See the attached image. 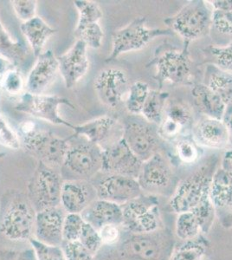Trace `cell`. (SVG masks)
Wrapping results in <instances>:
<instances>
[{"label":"cell","mask_w":232,"mask_h":260,"mask_svg":"<svg viewBox=\"0 0 232 260\" xmlns=\"http://www.w3.org/2000/svg\"><path fill=\"white\" fill-rule=\"evenodd\" d=\"M150 90L149 85L141 81L130 85L129 90L124 102L126 110L132 115H141Z\"/></svg>","instance_id":"29"},{"label":"cell","mask_w":232,"mask_h":260,"mask_svg":"<svg viewBox=\"0 0 232 260\" xmlns=\"http://www.w3.org/2000/svg\"><path fill=\"white\" fill-rule=\"evenodd\" d=\"M78 240L94 256L103 245L98 230L86 221Z\"/></svg>","instance_id":"38"},{"label":"cell","mask_w":232,"mask_h":260,"mask_svg":"<svg viewBox=\"0 0 232 260\" xmlns=\"http://www.w3.org/2000/svg\"><path fill=\"white\" fill-rule=\"evenodd\" d=\"M82 215L86 222L96 228L97 230L103 225H121L123 224L121 206L100 199L93 201Z\"/></svg>","instance_id":"21"},{"label":"cell","mask_w":232,"mask_h":260,"mask_svg":"<svg viewBox=\"0 0 232 260\" xmlns=\"http://www.w3.org/2000/svg\"><path fill=\"white\" fill-rule=\"evenodd\" d=\"M172 33L170 29L147 27L145 17L135 18L126 26L113 33L111 53L107 57L106 62H112L122 54L141 50L156 38Z\"/></svg>","instance_id":"1"},{"label":"cell","mask_w":232,"mask_h":260,"mask_svg":"<svg viewBox=\"0 0 232 260\" xmlns=\"http://www.w3.org/2000/svg\"><path fill=\"white\" fill-rule=\"evenodd\" d=\"M11 4L15 14L23 23L37 17L38 2L36 0H13Z\"/></svg>","instance_id":"43"},{"label":"cell","mask_w":232,"mask_h":260,"mask_svg":"<svg viewBox=\"0 0 232 260\" xmlns=\"http://www.w3.org/2000/svg\"><path fill=\"white\" fill-rule=\"evenodd\" d=\"M0 144L11 150L17 151L22 147L18 134L12 129L3 116L0 115Z\"/></svg>","instance_id":"40"},{"label":"cell","mask_w":232,"mask_h":260,"mask_svg":"<svg viewBox=\"0 0 232 260\" xmlns=\"http://www.w3.org/2000/svg\"><path fill=\"white\" fill-rule=\"evenodd\" d=\"M94 87L101 102L115 109L125 102L129 90V79L121 69H104L95 77Z\"/></svg>","instance_id":"11"},{"label":"cell","mask_w":232,"mask_h":260,"mask_svg":"<svg viewBox=\"0 0 232 260\" xmlns=\"http://www.w3.org/2000/svg\"><path fill=\"white\" fill-rule=\"evenodd\" d=\"M21 31L29 43L36 57L43 53V49L49 38L56 32L40 17H35L21 24Z\"/></svg>","instance_id":"24"},{"label":"cell","mask_w":232,"mask_h":260,"mask_svg":"<svg viewBox=\"0 0 232 260\" xmlns=\"http://www.w3.org/2000/svg\"><path fill=\"white\" fill-rule=\"evenodd\" d=\"M194 136L196 141L206 148H223L229 143L226 127L218 119H202L195 127Z\"/></svg>","instance_id":"22"},{"label":"cell","mask_w":232,"mask_h":260,"mask_svg":"<svg viewBox=\"0 0 232 260\" xmlns=\"http://www.w3.org/2000/svg\"><path fill=\"white\" fill-rule=\"evenodd\" d=\"M157 78L172 84H185L191 82V62L188 49L168 50L155 60Z\"/></svg>","instance_id":"12"},{"label":"cell","mask_w":232,"mask_h":260,"mask_svg":"<svg viewBox=\"0 0 232 260\" xmlns=\"http://www.w3.org/2000/svg\"><path fill=\"white\" fill-rule=\"evenodd\" d=\"M206 249L197 243L187 242L180 246L171 260H203Z\"/></svg>","instance_id":"41"},{"label":"cell","mask_w":232,"mask_h":260,"mask_svg":"<svg viewBox=\"0 0 232 260\" xmlns=\"http://www.w3.org/2000/svg\"><path fill=\"white\" fill-rule=\"evenodd\" d=\"M142 163L126 145L123 138L103 150L102 170L107 174L137 179Z\"/></svg>","instance_id":"13"},{"label":"cell","mask_w":232,"mask_h":260,"mask_svg":"<svg viewBox=\"0 0 232 260\" xmlns=\"http://www.w3.org/2000/svg\"><path fill=\"white\" fill-rule=\"evenodd\" d=\"M207 3L212 6L213 10L223 11V12H232V0H213V1H208Z\"/></svg>","instance_id":"50"},{"label":"cell","mask_w":232,"mask_h":260,"mask_svg":"<svg viewBox=\"0 0 232 260\" xmlns=\"http://www.w3.org/2000/svg\"><path fill=\"white\" fill-rule=\"evenodd\" d=\"M61 246L67 260H93L94 257V255L92 254L79 240L62 242Z\"/></svg>","instance_id":"42"},{"label":"cell","mask_w":232,"mask_h":260,"mask_svg":"<svg viewBox=\"0 0 232 260\" xmlns=\"http://www.w3.org/2000/svg\"><path fill=\"white\" fill-rule=\"evenodd\" d=\"M164 117L171 119L184 127L191 124L193 115L191 106L187 103L183 101H171L167 105Z\"/></svg>","instance_id":"32"},{"label":"cell","mask_w":232,"mask_h":260,"mask_svg":"<svg viewBox=\"0 0 232 260\" xmlns=\"http://www.w3.org/2000/svg\"><path fill=\"white\" fill-rule=\"evenodd\" d=\"M74 6L78 12L77 25L99 23L103 12L99 4L90 0H76Z\"/></svg>","instance_id":"31"},{"label":"cell","mask_w":232,"mask_h":260,"mask_svg":"<svg viewBox=\"0 0 232 260\" xmlns=\"http://www.w3.org/2000/svg\"><path fill=\"white\" fill-rule=\"evenodd\" d=\"M177 155L180 161L185 164H191L198 159V150L194 142L189 140H181L177 143Z\"/></svg>","instance_id":"44"},{"label":"cell","mask_w":232,"mask_h":260,"mask_svg":"<svg viewBox=\"0 0 232 260\" xmlns=\"http://www.w3.org/2000/svg\"><path fill=\"white\" fill-rule=\"evenodd\" d=\"M141 190L137 179L110 174L103 178L95 186L97 198L120 206L140 198Z\"/></svg>","instance_id":"14"},{"label":"cell","mask_w":232,"mask_h":260,"mask_svg":"<svg viewBox=\"0 0 232 260\" xmlns=\"http://www.w3.org/2000/svg\"><path fill=\"white\" fill-rule=\"evenodd\" d=\"M210 51L216 58L219 68L232 73V43L225 46H212Z\"/></svg>","instance_id":"45"},{"label":"cell","mask_w":232,"mask_h":260,"mask_svg":"<svg viewBox=\"0 0 232 260\" xmlns=\"http://www.w3.org/2000/svg\"><path fill=\"white\" fill-rule=\"evenodd\" d=\"M85 223L82 214L67 213L65 215L62 228L63 242H71L79 240L82 228Z\"/></svg>","instance_id":"37"},{"label":"cell","mask_w":232,"mask_h":260,"mask_svg":"<svg viewBox=\"0 0 232 260\" xmlns=\"http://www.w3.org/2000/svg\"><path fill=\"white\" fill-rule=\"evenodd\" d=\"M74 134L68 140L84 137L91 143L105 149L113 145L123 136V127L116 119L110 116H101L83 124L74 125Z\"/></svg>","instance_id":"10"},{"label":"cell","mask_w":232,"mask_h":260,"mask_svg":"<svg viewBox=\"0 0 232 260\" xmlns=\"http://www.w3.org/2000/svg\"><path fill=\"white\" fill-rule=\"evenodd\" d=\"M172 170L167 159L159 152L145 160L139 174V184L141 189H160L170 182Z\"/></svg>","instance_id":"20"},{"label":"cell","mask_w":232,"mask_h":260,"mask_svg":"<svg viewBox=\"0 0 232 260\" xmlns=\"http://www.w3.org/2000/svg\"><path fill=\"white\" fill-rule=\"evenodd\" d=\"M62 184L56 169L39 161L28 185L29 201L37 213L60 206Z\"/></svg>","instance_id":"2"},{"label":"cell","mask_w":232,"mask_h":260,"mask_svg":"<svg viewBox=\"0 0 232 260\" xmlns=\"http://www.w3.org/2000/svg\"><path fill=\"white\" fill-rule=\"evenodd\" d=\"M61 105H66L73 110L75 109L74 104L68 98L56 95L32 94L26 91L20 95L18 103L15 104L14 109L36 118L49 121L52 124L62 125L72 129L74 125L65 121L59 115V107Z\"/></svg>","instance_id":"6"},{"label":"cell","mask_w":232,"mask_h":260,"mask_svg":"<svg viewBox=\"0 0 232 260\" xmlns=\"http://www.w3.org/2000/svg\"><path fill=\"white\" fill-rule=\"evenodd\" d=\"M214 205L210 198V190L204 195L197 207L191 211L196 216L202 231H207L211 228L214 218Z\"/></svg>","instance_id":"36"},{"label":"cell","mask_w":232,"mask_h":260,"mask_svg":"<svg viewBox=\"0 0 232 260\" xmlns=\"http://www.w3.org/2000/svg\"><path fill=\"white\" fill-rule=\"evenodd\" d=\"M208 167H202L178 186L171 199L172 209L178 213L193 210L210 190L212 178Z\"/></svg>","instance_id":"8"},{"label":"cell","mask_w":232,"mask_h":260,"mask_svg":"<svg viewBox=\"0 0 232 260\" xmlns=\"http://www.w3.org/2000/svg\"><path fill=\"white\" fill-rule=\"evenodd\" d=\"M0 56L9 60L18 67L27 56V49L21 42L12 39L0 22Z\"/></svg>","instance_id":"28"},{"label":"cell","mask_w":232,"mask_h":260,"mask_svg":"<svg viewBox=\"0 0 232 260\" xmlns=\"http://www.w3.org/2000/svg\"><path fill=\"white\" fill-rule=\"evenodd\" d=\"M208 86L225 104L232 101V74L218 66L209 65L206 70Z\"/></svg>","instance_id":"26"},{"label":"cell","mask_w":232,"mask_h":260,"mask_svg":"<svg viewBox=\"0 0 232 260\" xmlns=\"http://www.w3.org/2000/svg\"><path fill=\"white\" fill-rule=\"evenodd\" d=\"M222 169L232 174V149L226 151L223 155Z\"/></svg>","instance_id":"51"},{"label":"cell","mask_w":232,"mask_h":260,"mask_svg":"<svg viewBox=\"0 0 232 260\" xmlns=\"http://www.w3.org/2000/svg\"><path fill=\"white\" fill-rule=\"evenodd\" d=\"M67 139H62L50 131L32 129L24 133L22 146L24 151L52 169H62L68 151Z\"/></svg>","instance_id":"4"},{"label":"cell","mask_w":232,"mask_h":260,"mask_svg":"<svg viewBox=\"0 0 232 260\" xmlns=\"http://www.w3.org/2000/svg\"><path fill=\"white\" fill-rule=\"evenodd\" d=\"M2 78H3V75H2V73L0 72V83H1V80H2Z\"/></svg>","instance_id":"53"},{"label":"cell","mask_w":232,"mask_h":260,"mask_svg":"<svg viewBox=\"0 0 232 260\" xmlns=\"http://www.w3.org/2000/svg\"><path fill=\"white\" fill-rule=\"evenodd\" d=\"M102 164L103 149L85 139L75 144L70 143L62 169L77 177V180H85L102 170Z\"/></svg>","instance_id":"7"},{"label":"cell","mask_w":232,"mask_h":260,"mask_svg":"<svg viewBox=\"0 0 232 260\" xmlns=\"http://www.w3.org/2000/svg\"><path fill=\"white\" fill-rule=\"evenodd\" d=\"M0 86L10 95H18L23 91L24 87V78L18 68L12 69L4 76Z\"/></svg>","instance_id":"39"},{"label":"cell","mask_w":232,"mask_h":260,"mask_svg":"<svg viewBox=\"0 0 232 260\" xmlns=\"http://www.w3.org/2000/svg\"><path fill=\"white\" fill-rule=\"evenodd\" d=\"M103 245H115L120 240L121 232L117 225H103L98 229Z\"/></svg>","instance_id":"48"},{"label":"cell","mask_w":232,"mask_h":260,"mask_svg":"<svg viewBox=\"0 0 232 260\" xmlns=\"http://www.w3.org/2000/svg\"><path fill=\"white\" fill-rule=\"evenodd\" d=\"M123 224L130 232L136 234L153 233L158 228V220L153 207L138 198L122 205Z\"/></svg>","instance_id":"16"},{"label":"cell","mask_w":232,"mask_h":260,"mask_svg":"<svg viewBox=\"0 0 232 260\" xmlns=\"http://www.w3.org/2000/svg\"><path fill=\"white\" fill-rule=\"evenodd\" d=\"M182 129L183 127L176 123L175 121L164 117L161 123L159 125L158 133L159 137H163L164 139L167 140H173L179 136Z\"/></svg>","instance_id":"47"},{"label":"cell","mask_w":232,"mask_h":260,"mask_svg":"<svg viewBox=\"0 0 232 260\" xmlns=\"http://www.w3.org/2000/svg\"><path fill=\"white\" fill-rule=\"evenodd\" d=\"M194 104L206 117L222 120L227 104L206 83H197L191 89Z\"/></svg>","instance_id":"23"},{"label":"cell","mask_w":232,"mask_h":260,"mask_svg":"<svg viewBox=\"0 0 232 260\" xmlns=\"http://www.w3.org/2000/svg\"><path fill=\"white\" fill-rule=\"evenodd\" d=\"M96 196L95 188L84 180L63 181L60 206L67 213L82 214Z\"/></svg>","instance_id":"18"},{"label":"cell","mask_w":232,"mask_h":260,"mask_svg":"<svg viewBox=\"0 0 232 260\" xmlns=\"http://www.w3.org/2000/svg\"><path fill=\"white\" fill-rule=\"evenodd\" d=\"M87 50V45L77 39L67 52L57 57L59 72L67 89H72L87 74L89 68Z\"/></svg>","instance_id":"15"},{"label":"cell","mask_w":232,"mask_h":260,"mask_svg":"<svg viewBox=\"0 0 232 260\" xmlns=\"http://www.w3.org/2000/svg\"><path fill=\"white\" fill-rule=\"evenodd\" d=\"M15 260H37V257L33 250H25L22 251Z\"/></svg>","instance_id":"52"},{"label":"cell","mask_w":232,"mask_h":260,"mask_svg":"<svg viewBox=\"0 0 232 260\" xmlns=\"http://www.w3.org/2000/svg\"><path fill=\"white\" fill-rule=\"evenodd\" d=\"M145 234H137L130 241V245L135 254L142 259L152 260L158 255V245L153 240L144 236Z\"/></svg>","instance_id":"34"},{"label":"cell","mask_w":232,"mask_h":260,"mask_svg":"<svg viewBox=\"0 0 232 260\" xmlns=\"http://www.w3.org/2000/svg\"><path fill=\"white\" fill-rule=\"evenodd\" d=\"M36 212L29 201L16 199L4 213L0 233L14 242L29 241L35 232Z\"/></svg>","instance_id":"5"},{"label":"cell","mask_w":232,"mask_h":260,"mask_svg":"<svg viewBox=\"0 0 232 260\" xmlns=\"http://www.w3.org/2000/svg\"><path fill=\"white\" fill-rule=\"evenodd\" d=\"M210 198L218 208H232V174L218 169L212 175Z\"/></svg>","instance_id":"25"},{"label":"cell","mask_w":232,"mask_h":260,"mask_svg":"<svg viewBox=\"0 0 232 260\" xmlns=\"http://www.w3.org/2000/svg\"><path fill=\"white\" fill-rule=\"evenodd\" d=\"M164 23L185 41H194L208 31L212 24V12L206 2L191 1L174 16L167 18Z\"/></svg>","instance_id":"3"},{"label":"cell","mask_w":232,"mask_h":260,"mask_svg":"<svg viewBox=\"0 0 232 260\" xmlns=\"http://www.w3.org/2000/svg\"><path fill=\"white\" fill-rule=\"evenodd\" d=\"M168 98V92L151 89L141 115L152 124H160L164 118Z\"/></svg>","instance_id":"27"},{"label":"cell","mask_w":232,"mask_h":260,"mask_svg":"<svg viewBox=\"0 0 232 260\" xmlns=\"http://www.w3.org/2000/svg\"><path fill=\"white\" fill-rule=\"evenodd\" d=\"M124 141L132 153L142 161L157 153L159 136L152 123L146 120L131 119L123 126Z\"/></svg>","instance_id":"9"},{"label":"cell","mask_w":232,"mask_h":260,"mask_svg":"<svg viewBox=\"0 0 232 260\" xmlns=\"http://www.w3.org/2000/svg\"><path fill=\"white\" fill-rule=\"evenodd\" d=\"M212 24L221 34L232 36V12L213 10L212 12Z\"/></svg>","instance_id":"46"},{"label":"cell","mask_w":232,"mask_h":260,"mask_svg":"<svg viewBox=\"0 0 232 260\" xmlns=\"http://www.w3.org/2000/svg\"><path fill=\"white\" fill-rule=\"evenodd\" d=\"M64 212L59 207L38 212L36 214L34 238L47 245H62V228L66 215Z\"/></svg>","instance_id":"17"},{"label":"cell","mask_w":232,"mask_h":260,"mask_svg":"<svg viewBox=\"0 0 232 260\" xmlns=\"http://www.w3.org/2000/svg\"><path fill=\"white\" fill-rule=\"evenodd\" d=\"M37 260H67L61 245H51L40 242L34 237L29 240Z\"/></svg>","instance_id":"35"},{"label":"cell","mask_w":232,"mask_h":260,"mask_svg":"<svg viewBox=\"0 0 232 260\" xmlns=\"http://www.w3.org/2000/svg\"><path fill=\"white\" fill-rule=\"evenodd\" d=\"M201 228L192 212L179 213L176 220V234L180 240L189 241L200 234Z\"/></svg>","instance_id":"30"},{"label":"cell","mask_w":232,"mask_h":260,"mask_svg":"<svg viewBox=\"0 0 232 260\" xmlns=\"http://www.w3.org/2000/svg\"><path fill=\"white\" fill-rule=\"evenodd\" d=\"M75 33L77 39L82 40L88 48L98 49L102 46L104 32L99 23L77 25Z\"/></svg>","instance_id":"33"},{"label":"cell","mask_w":232,"mask_h":260,"mask_svg":"<svg viewBox=\"0 0 232 260\" xmlns=\"http://www.w3.org/2000/svg\"><path fill=\"white\" fill-rule=\"evenodd\" d=\"M223 124L225 125L227 131L229 134V143L232 146V101L227 104L223 117H222Z\"/></svg>","instance_id":"49"},{"label":"cell","mask_w":232,"mask_h":260,"mask_svg":"<svg viewBox=\"0 0 232 260\" xmlns=\"http://www.w3.org/2000/svg\"><path fill=\"white\" fill-rule=\"evenodd\" d=\"M57 71L58 60L53 52L48 50L37 57L35 64L27 77V92L32 94H42L52 83Z\"/></svg>","instance_id":"19"},{"label":"cell","mask_w":232,"mask_h":260,"mask_svg":"<svg viewBox=\"0 0 232 260\" xmlns=\"http://www.w3.org/2000/svg\"><path fill=\"white\" fill-rule=\"evenodd\" d=\"M4 155H5V154H4V153H0V158H1V157H3Z\"/></svg>","instance_id":"54"}]
</instances>
